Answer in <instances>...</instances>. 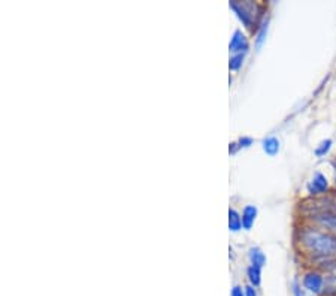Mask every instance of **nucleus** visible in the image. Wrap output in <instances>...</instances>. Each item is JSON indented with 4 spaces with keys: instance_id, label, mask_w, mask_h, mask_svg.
I'll use <instances>...</instances> for the list:
<instances>
[{
    "instance_id": "obj_1",
    "label": "nucleus",
    "mask_w": 336,
    "mask_h": 296,
    "mask_svg": "<svg viewBox=\"0 0 336 296\" xmlns=\"http://www.w3.org/2000/svg\"><path fill=\"white\" fill-rule=\"evenodd\" d=\"M294 246L303 257L314 265L336 259V233L308 222H300L296 227Z\"/></svg>"
},
{
    "instance_id": "obj_2",
    "label": "nucleus",
    "mask_w": 336,
    "mask_h": 296,
    "mask_svg": "<svg viewBox=\"0 0 336 296\" xmlns=\"http://www.w3.org/2000/svg\"><path fill=\"white\" fill-rule=\"evenodd\" d=\"M229 8L235 12L236 18L242 23L251 35H256L262 23L267 18L266 11L267 6L264 3H256L251 0L239 2V0H230Z\"/></svg>"
},
{
    "instance_id": "obj_3",
    "label": "nucleus",
    "mask_w": 336,
    "mask_h": 296,
    "mask_svg": "<svg viewBox=\"0 0 336 296\" xmlns=\"http://www.w3.org/2000/svg\"><path fill=\"white\" fill-rule=\"evenodd\" d=\"M297 208H299V214H300L302 220L312 217V216H318V214L336 213V193L330 192L320 197L302 199Z\"/></svg>"
},
{
    "instance_id": "obj_4",
    "label": "nucleus",
    "mask_w": 336,
    "mask_h": 296,
    "mask_svg": "<svg viewBox=\"0 0 336 296\" xmlns=\"http://www.w3.org/2000/svg\"><path fill=\"white\" fill-rule=\"evenodd\" d=\"M302 287L307 290L308 293L317 296V295H324L326 290V280L324 274L318 268H311L308 271H305L300 280Z\"/></svg>"
},
{
    "instance_id": "obj_5",
    "label": "nucleus",
    "mask_w": 336,
    "mask_h": 296,
    "mask_svg": "<svg viewBox=\"0 0 336 296\" xmlns=\"http://www.w3.org/2000/svg\"><path fill=\"white\" fill-rule=\"evenodd\" d=\"M307 193L308 197H320L330 193V183L323 172L317 171L312 175V178L307 183Z\"/></svg>"
},
{
    "instance_id": "obj_6",
    "label": "nucleus",
    "mask_w": 336,
    "mask_h": 296,
    "mask_svg": "<svg viewBox=\"0 0 336 296\" xmlns=\"http://www.w3.org/2000/svg\"><path fill=\"white\" fill-rule=\"evenodd\" d=\"M317 268L324 274L326 290L323 296H336V259L323 262L317 265Z\"/></svg>"
},
{
    "instance_id": "obj_7",
    "label": "nucleus",
    "mask_w": 336,
    "mask_h": 296,
    "mask_svg": "<svg viewBox=\"0 0 336 296\" xmlns=\"http://www.w3.org/2000/svg\"><path fill=\"white\" fill-rule=\"evenodd\" d=\"M229 51L230 54H240V52H247L250 51V41L245 32H242L240 28L232 33L230 42H229Z\"/></svg>"
},
{
    "instance_id": "obj_8",
    "label": "nucleus",
    "mask_w": 336,
    "mask_h": 296,
    "mask_svg": "<svg viewBox=\"0 0 336 296\" xmlns=\"http://www.w3.org/2000/svg\"><path fill=\"white\" fill-rule=\"evenodd\" d=\"M302 222H308L312 223L321 229H326L332 233H336V213H326V214H318V216H312L308 217Z\"/></svg>"
},
{
    "instance_id": "obj_9",
    "label": "nucleus",
    "mask_w": 336,
    "mask_h": 296,
    "mask_svg": "<svg viewBox=\"0 0 336 296\" xmlns=\"http://www.w3.org/2000/svg\"><path fill=\"white\" fill-rule=\"evenodd\" d=\"M240 216H242V227H243V230H251L254 223H256V220H257V216H259L257 206L251 205V203L245 205L242 208Z\"/></svg>"
},
{
    "instance_id": "obj_10",
    "label": "nucleus",
    "mask_w": 336,
    "mask_h": 296,
    "mask_svg": "<svg viewBox=\"0 0 336 296\" xmlns=\"http://www.w3.org/2000/svg\"><path fill=\"white\" fill-rule=\"evenodd\" d=\"M262 148L267 156L273 157V156H277L281 150V141L277 136H267L262 141Z\"/></svg>"
},
{
    "instance_id": "obj_11",
    "label": "nucleus",
    "mask_w": 336,
    "mask_h": 296,
    "mask_svg": "<svg viewBox=\"0 0 336 296\" xmlns=\"http://www.w3.org/2000/svg\"><path fill=\"white\" fill-rule=\"evenodd\" d=\"M248 262L253 266H259V268H263L267 262V257L264 254V251L260 247H250L248 248Z\"/></svg>"
},
{
    "instance_id": "obj_12",
    "label": "nucleus",
    "mask_w": 336,
    "mask_h": 296,
    "mask_svg": "<svg viewBox=\"0 0 336 296\" xmlns=\"http://www.w3.org/2000/svg\"><path fill=\"white\" fill-rule=\"evenodd\" d=\"M227 224H229V230L233 232V233H238V232H240L243 229L242 227V216L236 208H233V206H230V208H229Z\"/></svg>"
},
{
    "instance_id": "obj_13",
    "label": "nucleus",
    "mask_w": 336,
    "mask_h": 296,
    "mask_svg": "<svg viewBox=\"0 0 336 296\" xmlns=\"http://www.w3.org/2000/svg\"><path fill=\"white\" fill-rule=\"evenodd\" d=\"M247 278H248V283L253 287H259L262 284V268H259V266L248 265V268H247Z\"/></svg>"
},
{
    "instance_id": "obj_14",
    "label": "nucleus",
    "mask_w": 336,
    "mask_h": 296,
    "mask_svg": "<svg viewBox=\"0 0 336 296\" xmlns=\"http://www.w3.org/2000/svg\"><path fill=\"white\" fill-rule=\"evenodd\" d=\"M247 52H240V54H232L229 58V71L230 72H238L242 69L243 63H245Z\"/></svg>"
},
{
    "instance_id": "obj_15",
    "label": "nucleus",
    "mask_w": 336,
    "mask_h": 296,
    "mask_svg": "<svg viewBox=\"0 0 336 296\" xmlns=\"http://www.w3.org/2000/svg\"><path fill=\"white\" fill-rule=\"evenodd\" d=\"M267 27H269V18H266L262 25L259 27L257 33L254 35V45H256V49H260L266 41V36H267Z\"/></svg>"
},
{
    "instance_id": "obj_16",
    "label": "nucleus",
    "mask_w": 336,
    "mask_h": 296,
    "mask_svg": "<svg viewBox=\"0 0 336 296\" xmlns=\"http://www.w3.org/2000/svg\"><path fill=\"white\" fill-rule=\"evenodd\" d=\"M332 147H333V141L332 139H323L317 147H315V150H314V154L318 157V159H321V157H326L329 153H330V150H332Z\"/></svg>"
},
{
    "instance_id": "obj_17",
    "label": "nucleus",
    "mask_w": 336,
    "mask_h": 296,
    "mask_svg": "<svg viewBox=\"0 0 336 296\" xmlns=\"http://www.w3.org/2000/svg\"><path fill=\"white\" fill-rule=\"evenodd\" d=\"M291 289H293V296H314V295H311V293H308L307 290H305L302 287V284H299L297 281H293Z\"/></svg>"
},
{
    "instance_id": "obj_18",
    "label": "nucleus",
    "mask_w": 336,
    "mask_h": 296,
    "mask_svg": "<svg viewBox=\"0 0 336 296\" xmlns=\"http://www.w3.org/2000/svg\"><path fill=\"white\" fill-rule=\"evenodd\" d=\"M236 142H238L239 148L242 150V148H250V147L254 144V139H253L251 136H240Z\"/></svg>"
},
{
    "instance_id": "obj_19",
    "label": "nucleus",
    "mask_w": 336,
    "mask_h": 296,
    "mask_svg": "<svg viewBox=\"0 0 336 296\" xmlns=\"http://www.w3.org/2000/svg\"><path fill=\"white\" fill-rule=\"evenodd\" d=\"M230 296H245V289H242L240 286H233Z\"/></svg>"
},
{
    "instance_id": "obj_20",
    "label": "nucleus",
    "mask_w": 336,
    "mask_h": 296,
    "mask_svg": "<svg viewBox=\"0 0 336 296\" xmlns=\"http://www.w3.org/2000/svg\"><path fill=\"white\" fill-rule=\"evenodd\" d=\"M239 150H240V148H239V145H238L236 141H233V142L229 144V154H230V156H235Z\"/></svg>"
},
{
    "instance_id": "obj_21",
    "label": "nucleus",
    "mask_w": 336,
    "mask_h": 296,
    "mask_svg": "<svg viewBox=\"0 0 336 296\" xmlns=\"http://www.w3.org/2000/svg\"><path fill=\"white\" fill-rule=\"evenodd\" d=\"M243 289H245V296H257L256 287H253L251 284L245 286V287H243Z\"/></svg>"
},
{
    "instance_id": "obj_22",
    "label": "nucleus",
    "mask_w": 336,
    "mask_h": 296,
    "mask_svg": "<svg viewBox=\"0 0 336 296\" xmlns=\"http://www.w3.org/2000/svg\"><path fill=\"white\" fill-rule=\"evenodd\" d=\"M330 165H332V169H333V183H335V187H336V157H333L332 159V162H330Z\"/></svg>"
}]
</instances>
